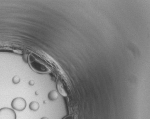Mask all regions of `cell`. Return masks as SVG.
Masks as SVG:
<instances>
[{
    "instance_id": "obj_9",
    "label": "cell",
    "mask_w": 150,
    "mask_h": 119,
    "mask_svg": "<svg viewBox=\"0 0 150 119\" xmlns=\"http://www.w3.org/2000/svg\"><path fill=\"white\" fill-rule=\"evenodd\" d=\"M62 119H75V116L73 115H70V116H65V117L63 118Z\"/></svg>"
},
{
    "instance_id": "obj_7",
    "label": "cell",
    "mask_w": 150,
    "mask_h": 119,
    "mask_svg": "<svg viewBox=\"0 0 150 119\" xmlns=\"http://www.w3.org/2000/svg\"><path fill=\"white\" fill-rule=\"evenodd\" d=\"M20 78L18 76H15L13 78V82L14 84H18L20 81Z\"/></svg>"
},
{
    "instance_id": "obj_2",
    "label": "cell",
    "mask_w": 150,
    "mask_h": 119,
    "mask_svg": "<svg viewBox=\"0 0 150 119\" xmlns=\"http://www.w3.org/2000/svg\"><path fill=\"white\" fill-rule=\"evenodd\" d=\"M16 114L13 109L7 107L0 109V119H16Z\"/></svg>"
},
{
    "instance_id": "obj_5",
    "label": "cell",
    "mask_w": 150,
    "mask_h": 119,
    "mask_svg": "<svg viewBox=\"0 0 150 119\" xmlns=\"http://www.w3.org/2000/svg\"><path fill=\"white\" fill-rule=\"evenodd\" d=\"M40 107V104L39 103L36 101H33L30 103L29 105V108L33 111H36Z\"/></svg>"
},
{
    "instance_id": "obj_10",
    "label": "cell",
    "mask_w": 150,
    "mask_h": 119,
    "mask_svg": "<svg viewBox=\"0 0 150 119\" xmlns=\"http://www.w3.org/2000/svg\"><path fill=\"white\" fill-rule=\"evenodd\" d=\"M29 84L30 85H31V86H33V85L34 84V82L33 81L31 80L29 82Z\"/></svg>"
},
{
    "instance_id": "obj_8",
    "label": "cell",
    "mask_w": 150,
    "mask_h": 119,
    "mask_svg": "<svg viewBox=\"0 0 150 119\" xmlns=\"http://www.w3.org/2000/svg\"><path fill=\"white\" fill-rule=\"evenodd\" d=\"M23 58L25 62H27L28 61V55L26 53H24L23 56Z\"/></svg>"
},
{
    "instance_id": "obj_6",
    "label": "cell",
    "mask_w": 150,
    "mask_h": 119,
    "mask_svg": "<svg viewBox=\"0 0 150 119\" xmlns=\"http://www.w3.org/2000/svg\"><path fill=\"white\" fill-rule=\"evenodd\" d=\"M57 88H58L59 92L61 94H62L63 96H66V92L65 91V89L63 88V86L61 82H59V83H58Z\"/></svg>"
},
{
    "instance_id": "obj_11",
    "label": "cell",
    "mask_w": 150,
    "mask_h": 119,
    "mask_svg": "<svg viewBox=\"0 0 150 119\" xmlns=\"http://www.w3.org/2000/svg\"><path fill=\"white\" fill-rule=\"evenodd\" d=\"M40 119H49L48 118H47V117H42V118H41Z\"/></svg>"
},
{
    "instance_id": "obj_4",
    "label": "cell",
    "mask_w": 150,
    "mask_h": 119,
    "mask_svg": "<svg viewBox=\"0 0 150 119\" xmlns=\"http://www.w3.org/2000/svg\"><path fill=\"white\" fill-rule=\"evenodd\" d=\"M58 93L56 91L52 90L48 94V98L51 101L56 100L58 98Z\"/></svg>"
},
{
    "instance_id": "obj_1",
    "label": "cell",
    "mask_w": 150,
    "mask_h": 119,
    "mask_svg": "<svg viewBox=\"0 0 150 119\" xmlns=\"http://www.w3.org/2000/svg\"><path fill=\"white\" fill-rule=\"evenodd\" d=\"M30 65L31 68L39 73H47L50 71V67L40 59L35 58L33 55L30 56Z\"/></svg>"
},
{
    "instance_id": "obj_3",
    "label": "cell",
    "mask_w": 150,
    "mask_h": 119,
    "mask_svg": "<svg viewBox=\"0 0 150 119\" xmlns=\"http://www.w3.org/2000/svg\"><path fill=\"white\" fill-rule=\"evenodd\" d=\"M11 107L13 109L18 111L24 110L26 107V102L21 97L14 98L11 102Z\"/></svg>"
}]
</instances>
